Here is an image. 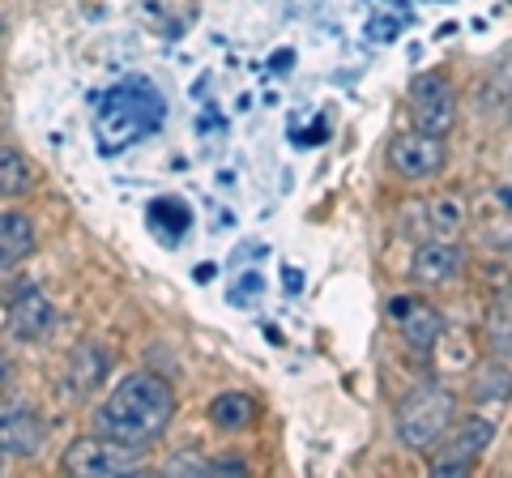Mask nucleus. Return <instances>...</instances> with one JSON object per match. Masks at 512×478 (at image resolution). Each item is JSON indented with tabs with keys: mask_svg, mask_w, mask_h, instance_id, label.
I'll return each instance as SVG.
<instances>
[{
	"mask_svg": "<svg viewBox=\"0 0 512 478\" xmlns=\"http://www.w3.org/2000/svg\"><path fill=\"white\" fill-rule=\"evenodd\" d=\"M175 419V389L158 372H128L107 393V402L94 410V432L146 453L154 440L167 436Z\"/></svg>",
	"mask_w": 512,
	"mask_h": 478,
	"instance_id": "1",
	"label": "nucleus"
},
{
	"mask_svg": "<svg viewBox=\"0 0 512 478\" xmlns=\"http://www.w3.org/2000/svg\"><path fill=\"white\" fill-rule=\"evenodd\" d=\"M167 120V103L158 94L154 82L146 77H124V82L111 86L99 111H94V133H99V150L103 154H120L137 141H146L150 133L163 129Z\"/></svg>",
	"mask_w": 512,
	"mask_h": 478,
	"instance_id": "2",
	"label": "nucleus"
},
{
	"mask_svg": "<svg viewBox=\"0 0 512 478\" xmlns=\"http://www.w3.org/2000/svg\"><path fill=\"white\" fill-rule=\"evenodd\" d=\"M457 414V397L444 385H419L397 402V440L414 453H431L448 436Z\"/></svg>",
	"mask_w": 512,
	"mask_h": 478,
	"instance_id": "3",
	"label": "nucleus"
},
{
	"mask_svg": "<svg viewBox=\"0 0 512 478\" xmlns=\"http://www.w3.org/2000/svg\"><path fill=\"white\" fill-rule=\"evenodd\" d=\"M491 440H495V423L470 414V419H461L457 427H448V436L427 453V470L436 474V478H461V474H470L478 461L487 457Z\"/></svg>",
	"mask_w": 512,
	"mask_h": 478,
	"instance_id": "4",
	"label": "nucleus"
},
{
	"mask_svg": "<svg viewBox=\"0 0 512 478\" xmlns=\"http://www.w3.org/2000/svg\"><path fill=\"white\" fill-rule=\"evenodd\" d=\"M60 470L64 474H77V478H111V474H137L141 470V453L137 449H124V444L107 440V436H82L73 440L60 457Z\"/></svg>",
	"mask_w": 512,
	"mask_h": 478,
	"instance_id": "5",
	"label": "nucleus"
},
{
	"mask_svg": "<svg viewBox=\"0 0 512 478\" xmlns=\"http://www.w3.org/2000/svg\"><path fill=\"white\" fill-rule=\"evenodd\" d=\"M406 99H410V120H414V129H423V133H453V124H457V90L448 77L440 73H419L410 82L406 90Z\"/></svg>",
	"mask_w": 512,
	"mask_h": 478,
	"instance_id": "6",
	"label": "nucleus"
},
{
	"mask_svg": "<svg viewBox=\"0 0 512 478\" xmlns=\"http://www.w3.org/2000/svg\"><path fill=\"white\" fill-rule=\"evenodd\" d=\"M448 167V146L444 137L436 133H397L393 146H389V171L397 175V180L406 184H423V180H436V175Z\"/></svg>",
	"mask_w": 512,
	"mask_h": 478,
	"instance_id": "7",
	"label": "nucleus"
},
{
	"mask_svg": "<svg viewBox=\"0 0 512 478\" xmlns=\"http://www.w3.org/2000/svg\"><path fill=\"white\" fill-rule=\"evenodd\" d=\"M5 321H9V338L43 342L56 325V308L39 282H18V291H13L5 304Z\"/></svg>",
	"mask_w": 512,
	"mask_h": 478,
	"instance_id": "8",
	"label": "nucleus"
},
{
	"mask_svg": "<svg viewBox=\"0 0 512 478\" xmlns=\"http://www.w3.org/2000/svg\"><path fill=\"white\" fill-rule=\"evenodd\" d=\"M389 321H397V333H402V342L414 359H427L444 333V316L431 304H423V299H410V295L389 299Z\"/></svg>",
	"mask_w": 512,
	"mask_h": 478,
	"instance_id": "9",
	"label": "nucleus"
},
{
	"mask_svg": "<svg viewBox=\"0 0 512 478\" xmlns=\"http://www.w3.org/2000/svg\"><path fill=\"white\" fill-rule=\"evenodd\" d=\"M43 449V419L26 402H5L0 410V453L13 457H35Z\"/></svg>",
	"mask_w": 512,
	"mask_h": 478,
	"instance_id": "10",
	"label": "nucleus"
},
{
	"mask_svg": "<svg viewBox=\"0 0 512 478\" xmlns=\"http://www.w3.org/2000/svg\"><path fill=\"white\" fill-rule=\"evenodd\" d=\"M461 269H466V252L444 239H427L410 257V278L419 286H448L461 278Z\"/></svg>",
	"mask_w": 512,
	"mask_h": 478,
	"instance_id": "11",
	"label": "nucleus"
},
{
	"mask_svg": "<svg viewBox=\"0 0 512 478\" xmlns=\"http://www.w3.org/2000/svg\"><path fill=\"white\" fill-rule=\"evenodd\" d=\"M107 372H111V363H107V355L94 342L73 346V355H69V389L77 397H90L107 380Z\"/></svg>",
	"mask_w": 512,
	"mask_h": 478,
	"instance_id": "12",
	"label": "nucleus"
},
{
	"mask_svg": "<svg viewBox=\"0 0 512 478\" xmlns=\"http://www.w3.org/2000/svg\"><path fill=\"white\" fill-rule=\"evenodd\" d=\"M30 252H35V222L18 210H5V218H0V265L18 269Z\"/></svg>",
	"mask_w": 512,
	"mask_h": 478,
	"instance_id": "13",
	"label": "nucleus"
},
{
	"mask_svg": "<svg viewBox=\"0 0 512 478\" xmlns=\"http://www.w3.org/2000/svg\"><path fill=\"white\" fill-rule=\"evenodd\" d=\"M252 419H256V397L248 393H218L210 402V423L218 432H244Z\"/></svg>",
	"mask_w": 512,
	"mask_h": 478,
	"instance_id": "14",
	"label": "nucleus"
},
{
	"mask_svg": "<svg viewBox=\"0 0 512 478\" xmlns=\"http://www.w3.org/2000/svg\"><path fill=\"white\" fill-rule=\"evenodd\" d=\"M474 402L478 406H504L512 402V372L504 363H483L474 372Z\"/></svg>",
	"mask_w": 512,
	"mask_h": 478,
	"instance_id": "15",
	"label": "nucleus"
},
{
	"mask_svg": "<svg viewBox=\"0 0 512 478\" xmlns=\"http://www.w3.org/2000/svg\"><path fill=\"white\" fill-rule=\"evenodd\" d=\"M188 222H192V214H188L175 197H158V201L150 205V227L163 231L167 244H171L175 235H184V231H188Z\"/></svg>",
	"mask_w": 512,
	"mask_h": 478,
	"instance_id": "16",
	"label": "nucleus"
},
{
	"mask_svg": "<svg viewBox=\"0 0 512 478\" xmlns=\"http://www.w3.org/2000/svg\"><path fill=\"white\" fill-rule=\"evenodd\" d=\"M0 188H5V197H18L26 193V163H22V154L18 150H5V158H0Z\"/></svg>",
	"mask_w": 512,
	"mask_h": 478,
	"instance_id": "17",
	"label": "nucleus"
},
{
	"mask_svg": "<svg viewBox=\"0 0 512 478\" xmlns=\"http://www.w3.org/2000/svg\"><path fill=\"white\" fill-rule=\"evenodd\" d=\"M205 474H248V461H239V457H218L205 466Z\"/></svg>",
	"mask_w": 512,
	"mask_h": 478,
	"instance_id": "18",
	"label": "nucleus"
}]
</instances>
